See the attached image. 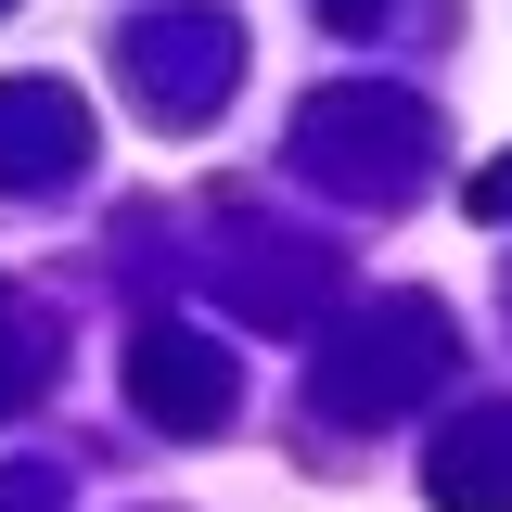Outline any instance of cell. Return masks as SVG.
Here are the masks:
<instances>
[{
  "label": "cell",
  "instance_id": "obj_6",
  "mask_svg": "<svg viewBox=\"0 0 512 512\" xmlns=\"http://www.w3.org/2000/svg\"><path fill=\"white\" fill-rule=\"evenodd\" d=\"M423 500H436V512H512V397L461 410V423L436 436V461H423Z\"/></svg>",
  "mask_w": 512,
  "mask_h": 512
},
{
  "label": "cell",
  "instance_id": "obj_4",
  "mask_svg": "<svg viewBox=\"0 0 512 512\" xmlns=\"http://www.w3.org/2000/svg\"><path fill=\"white\" fill-rule=\"evenodd\" d=\"M231 397H244V384H231V346H218L205 320H141V333H128V410H141L154 436H180V448L218 436Z\"/></svg>",
  "mask_w": 512,
  "mask_h": 512
},
{
  "label": "cell",
  "instance_id": "obj_7",
  "mask_svg": "<svg viewBox=\"0 0 512 512\" xmlns=\"http://www.w3.org/2000/svg\"><path fill=\"white\" fill-rule=\"evenodd\" d=\"M218 282H231V308H244V320H269V333H295V320L320 308V282H333V269H320L308 244H269V231H244Z\"/></svg>",
  "mask_w": 512,
  "mask_h": 512
},
{
  "label": "cell",
  "instance_id": "obj_3",
  "mask_svg": "<svg viewBox=\"0 0 512 512\" xmlns=\"http://www.w3.org/2000/svg\"><path fill=\"white\" fill-rule=\"evenodd\" d=\"M116 77H128V103H141L154 128H180V141H192V128L244 90V26H231V13H205V0L141 13V26L116 39Z\"/></svg>",
  "mask_w": 512,
  "mask_h": 512
},
{
  "label": "cell",
  "instance_id": "obj_8",
  "mask_svg": "<svg viewBox=\"0 0 512 512\" xmlns=\"http://www.w3.org/2000/svg\"><path fill=\"white\" fill-rule=\"evenodd\" d=\"M39 384H52V320L26 308V295H0V423H13Z\"/></svg>",
  "mask_w": 512,
  "mask_h": 512
},
{
  "label": "cell",
  "instance_id": "obj_1",
  "mask_svg": "<svg viewBox=\"0 0 512 512\" xmlns=\"http://www.w3.org/2000/svg\"><path fill=\"white\" fill-rule=\"evenodd\" d=\"M448 359H461V346H448V308L372 295V308H346L308 346V410H320V423H397L410 397L448 384Z\"/></svg>",
  "mask_w": 512,
  "mask_h": 512
},
{
  "label": "cell",
  "instance_id": "obj_9",
  "mask_svg": "<svg viewBox=\"0 0 512 512\" xmlns=\"http://www.w3.org/2000/svg\"><path fill=\"white\" fill-rule=\"evenodd\" d=\"M0 512H64V474L52 461H13V474H0Z\"/></svg>",
  "mask_w": 512,
  "mask_h": 512
},
{
  "label": "cell",
  "instance_id": "obj_11",
  "mask_svg": "<svg viewBox=\"0 0 512 512\" xmlns=\"http://www.w3.org/2000/svg\"><path fill=\"white\" fill-rule=\"evenodd\" d=\"M320 26H333V39H372V26H384V0H320Z\"/></svg>",
  "mask_w": 512,
  "mask_h": 512
},
{
  "label": "cell",
  "instance_id": "obj_10",
  "mask_svg": "<svg viewBox=\"0 0 512 512\" xmlns=\"http://www.w3.org/2000/svg\"><path fill=\"white\" fill-rule=\"evenodd\" d=\"M461 205H474V218L500 231V218H512V154H500V167H474V180H461Z\"/></svg>",
  "mask_w": 512,
  "mask_h": 512
},
{
  "label": "cell",
  "instance_id": "obj_12",
  "mask_svg": "<svg viewBox=\"0 0 512 512\" xmlns=\"http://www.w3.org/2000/svg\"><path fill=\"white\" fill-rule=\"evenodd\" d=\"M0 13H13V0H0Z\"/></svg>",
  "mask_w": 512,
  "mask_h": 512
},
{
  "label": "cell",
  "instance_id": "obj_5",
  "mask_svg": "<svg viewBox=\"0 0 512 512\" xmlns=\"http://www.w3.org/2000/svg\"><path fill=\"white\" fill-rule=\"evenodd\" d=\"M90 154V103L64 77H0V192H64Z\"/></svg>",
  "mask_w": 512,
  "mask_h": 512
},
{
  "label": "cell",
  "instance_id": "obj_2",
  "mask_svg": "<svg viewBox=\"0 0 512 512\" xmlns=\"http://www.w3.org/2000/svg\"><path fill=\"white\" fill-rule=\"evenodd\" d=\"M423 154H436V116H423L410 90L346 77V90H308V103H295V167L333 180L346 205H397V192L423 180Z\"/></svg>",
  "mask_w": 512,
  "mask_h": 512
}]
</instances>
